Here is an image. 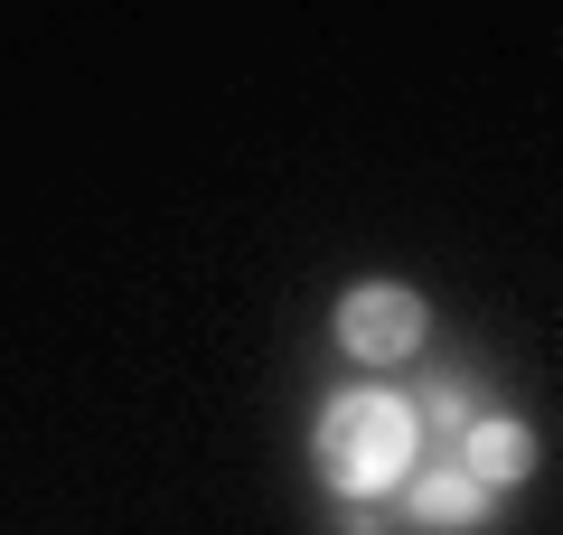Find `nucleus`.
Segmentation results:
<instances>
[{
	"label": "nucleus",
	"instance_id": "f257e3e1",
	"mask_svg": "<svg viewBox=\"0 0 563 535\" xmlns=\"http://www.w3.org/2000/svg\"><path fill=\"white\" fill-rule=\"evenodd\" d=\"M320 470H329V489H339L347 507L404 489V479L422 470V423H413V404L385 395V385H357V395L320 404Z\"/></svg>",
	"mask_w": 563,
	"mask_h": 535
},
{
	"label": "nucleus",
	"instance_id": "f03ea898",
	"mask_svg": "<svg viewBox=\"0 0 563 535\" xmlns=\"http://www.w3.org/2000/svg\"><path fill=\"white\" fill-rule=\"evenodd\" d=\"M329 329H339V357H357V367H404L432 329V310H422L413 282H347Z\"/></svg>",
	"mask_w": 563,
	"mask_h": 535
},
{
	"label": "nucleus",
	"instance_id": "7ed1b4c3",
	"mask_svg": "<svg viewBox=\"0 0 563 535\" xmlns=\"http://www.w3.org/2000/svg\"><path fill=\"white\" fill-rule=\"evenodd\" d=\"M404 516H413L422 535H461V526H479V516H488V489L461 470V460H442V470H413V479H404Z\"/></svg>",
	"mask_w": 563,
	"mask_h": 535
},
{
	"label": "nucleus",
	"instance_id": "20e7f679",
	"mask_svg": "<svg viewBox=\"0 0 563 535\" xmlns=\"http://www.w3.org/2000/svg\"><path fill=\"white\" fill-rule=\"evenodd\" d=\"M451 451H461V470L479 479V489H507V479L536 470V433H526V423H507V414H470V433L451 441Z\"/></svg>",
	"mask_w": 563,
	"mask_h": 535
},
{
	"label": "nucleus",
	"instance_id": "39448f33",
	"mask_svg": "<svg viewBox=\"0 0 563 535\" xmlns=\"http://www.w3.org/2000/svg\"><path fill=\"white\" fill-rule=\"evenodd\" d=\"M404 404H413V423H422V433H451V441L470 433V395H461L451 376H432L422 395H404Z\"/></svg>",
	"mask_w": 563,
	"mask_h": 535
},
{
	"label": "nucleus",
	"instance_id": "423d86ee",
	"mask_svg": "<svg viewBox=\"0 0 563 535\" xmlns=\"http://www.w3.org/2000/svg\"><path fill=\"white\" fill-rule=\"evenodd\" d=\"M339 535H385V526H376L366 507H347V516H339Z\"/></svg>",
	"mask_w": 563,
	"mask_h": 535
}]
</instances>
